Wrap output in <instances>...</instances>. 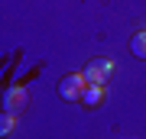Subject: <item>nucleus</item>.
I'll return each instance as SVG.
<instances>
[{
	"label": "nucleus",
	"instance_id": "f257e3e1",
	"mask_svg": "<svg viewBox=\"0 0 146 139\" xmlns=\"http://www.w3.org/2000/svg\"><path fill=\"white\" fill-rule=\"evenodd\" d=\"M88 78H84V71H72V74H65L62 81H58V97H65V100H81V94L84 88H88Z\"/></svg>",
	"mask_w": 146,
	"mask_h": 139
},
{
	"label": "nucleus",
	"instance_id": "f03ea898",
	"mask_svg": "<svg viewBox=\"0 0 146 139\" xmlns=\"http://www.w3.org/2000/svg\"><path fill=\"white\" fill-rule=\"evenodd\" d=\"M110 74H114V62H107V58H94V62L84 65V78L91 84H107Z\"/></svg>",
	"mask_w": 146,
	"mask_h": 139
},
{
	"label": "nucleus",
	"instance_id": "7ed1b4c3",
	"mask_svg": "<svg viewBox=\"0 0 146 139\" xmlns=\"http://www.w3.org/2000/svg\"><path fill=\"white\" fill-rule=\"evenodd\" d=\"M101 100H104V84H88L84 94H81V103L84 107H98Z\"/></svg>",
	"mask_w": 146,
	"mask_h": 139
},
{
	"label": "nucleus",
	"instance_id": "20e7f679",
	"mask_svg": "<svg viewBox=\"0 0 146 139\" xmlns=\"http://www.w3.org/2000/svg\"><path fill=\"white\" fill-rule=\"evenodd\" d=\"M23 103H26V91H23V88H10V91H7V113L23 110Z\"/></svg>",
	"mask_w": 146,
	"mask_h": 139
},
{
	"label": "nucleus",
	"instance_id": "39448f33",
	"mask_svg": "<svg viewBox=\"0 0 146 139\" xmlns=\"http://www.w3.org/2000/svg\"><path fill=\"white\" fill-rule=\"evenodd\" d=\"M130 52L136 58H146V32H136V36L130 39Z\"/></svg>",
	"mask_w": 146,
	"mask_h": 139
},
{
	"label": "nucleus",
	"instance_id": "423d86ee",
	"mask_svg": "<svg viewBox=\"0 0 146 139\" xmlns=\"http://www.w3.org/2000/svg\"><path fill=\"white\" fill-rule=\"evenodd\" d=\"M13 126H16V120H13V113H3V120H0V136L13 133Z\"/></svg>",
	"mask_w": 146,
	"mask_h": 139
}]
</instances>
